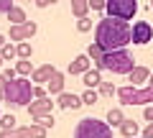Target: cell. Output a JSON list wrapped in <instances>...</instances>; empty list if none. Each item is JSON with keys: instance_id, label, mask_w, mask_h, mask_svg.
Wrapping results in <instances>:
<instances>
[{"instance_id": "1", "label": "cell", "mask_w": 153, "mask_h": 138, "mask_svg": "<svg viewBox=\"0 0 153 138\" xmlns=\"http://www.w3.org/2000/svg\"><path fill=\"white\" fill-rule=\"evenodd\" d=\"M130 41H133V26L125 23V21L105 16L97 23V28H94V44L105 54H110V51H123Z\"/></svg>"}, {"instance_id": "2", "label": "cell", "mask_w": 153, "mask_h": 138, "mask_svg": "<svg viewBox=\"0 0 153 138\" xmlns=\"http://www.w3.org/2000/svg\"><path fill=\"white\" fill-rule=\"evenodd\" d=\"M33 90H36V84L31 82V79L26 77H18L13 79V82H8L5 87V102H10V105H18V107H28L33 102Z\"/></svg>"}, {"instance_id": "3", "label": "cell", "mask_w": 153, "mask_h": 138, "mask_svg": "<svg viewBox=\"0 0 153 138\" xmlns=\"http://www.w3.org/2000/svg\"><path fill=\"white\" fill-rule=\"evenodd\" d=\"M135 66L138 64H135V59H133V54L128 49H123V51H110V54H105V61H102V66H100V72L107 69V72H112V74H130Z\"/></svg>"}, {"instance_id": "4", "label": "cell", "mask_w": 153, "mask_h": 138, "mask_svg": "<svg viewBox=\"0 0 153 138\" xmlns=\"http://www.w3.org/2000/svg\"><path fill=\"white\" fill-rule=\"evenodd\" d=\"M74 138H112V128L107 125V120L82 118L74 128Z\"/></svg>"}, {"instance_id": "5", "label": "cell", "mask_w": 153, "mask_h": 138, "mask_svg": "<svg viewBox=\"0 0 153 138\" xmlns=\"http://www.w3.org/2000/svg\"><path fill=\"white\" fill-rule=\"evenodd\" d=\"M117 97H120L123 105H153V90L146 87V90H138L133 84L128 87H117Z\"/></svg>"}, {"instance_id": "6", "label": "cell", "mask_w": 153, "mask_h": 138, "mask_svg": "<svg viewBox=\"0 0 153 138\" xmlns=\"http://www.w3.org/2000/svg\"><path fill=\"white\" fill-rule=\"evenodd\" d=\"M110 18H117V21H130L138 13V3L135 0H107V8H105Z\"/></svg>"}, {"instance_id": "7", "label": "cell", "mask_w": 153, "mask_h": 138, "mask_svg": "<svg viewBox=\"0 0 153 138\" xmlns=\"http://www.w3.org/2000/svg\"><path fill=\"white\" fill-rule=\"evenodd\" d=\"M153 39V26L148 21H135L133 23V44L135 46H146Z\"/></svg>"}, {"instance_id": "8", "label": "cell", "mask_w": 153, "mask_h": 138, "mask_svg": "<svg viewBox=\"0 0 153 138\" xmlns=\"http://www.w3.org/2000/svg\"><path fill=\"white\" fill-rule=\"evenodd\" d=\"M51 110H54V100H51V97H46V100H33L31 105H28V115H31L33 120L51 115Z\"/></svg>"}, {"instance_id": "9", "label": "cell", "mask_w": 153, "mask_h": 138, "mask_svg": "<svg viewBox=\"0 0 153 138\" xmlns=\"http://www.w3.org/2000/svg\"><path fill=\"white\" fill-rule=\"evenodd\" d=\"M33 33H36V23H33V21H28L26 26H10V41L23 44L26 39H31Z\"/></svg>"}, {"instance_id": "10", "label": "cell", "mask_w": 153, "mask_h": 138, "mask_svg": "<svg viewBox=\"0 0 153 138\" xmlns=\"http://www.w3.org/2000/svg\"><path fill=\"white\" fill-rule=\"evenodd\" d=\"M56 74V69L51 64H44V66H38L36 72L31 74V79H33V84H36V87H44V84H49L51 82V77H54Z\"/></svg>"}, {"instance_id": "11", "label": "cell", "mask_w": 153, "mask_h": 138, "mask_svg": "<svg viewBox=\"0 0 153 138\" xmlns=\"http://www.w3.org/2000/svg\"><path fill=\"white\" fill-rule=\"evenodd\" d=\"M56 105L64 107V110H76V107H82L84 102H82V97H79V95H74V92H61L59 100H56Z\"/></svg>"}, {"instance_id": "12", "label": "cell", "mask_w": 153, "mask_h": 138, "mask_svg": "<svg viewBox=\"0 0 153 138\" xmlns=\"http://www.w3.org/2000/svg\"><path fill=\"white\" fill-rule=\"evenodd\" d=\"M89 69H92V59H89L87 54H82V56H76V59L69 64V69H66V72H69V74H82V77H84Z\"/></svg>"}, {"instance_id": "13", "label": "cell", "mask_w": 153, "mask_h": 138, "mask_svg": "<svg viewBox=\"0 0 153 138\" xmlns=\"http://www.w3.org/2000/svg\"><path fill=\"white\" fill-rule=\"evenodd\" d=\"M151 74H153V72L148 69V66H140V64H138L135 69H133V72L128 74V79H130V84H133V87H138V84L148 82V79H151Z\"/></svg>"}, {"instance_id": "14", "label": "cell", "mask_w": 153, "mask_h": 138, "mask_svg": "<svg viewBox=\"0 0 153 138\" xmlns=\"http://www.w3.org/2000/svg\"><path fill=\"white\" fill-rule=\"evenodd\" d=\"M64 82H66V79H64V74H61V72H56L54 77H51L49 87H46V90H49V97H59V95L64 92Z\"/></svg>"}, {"instance_id": "15", "label": "cell", "mask_w": 153, "mask_h": 138, "mask_svg": "<svg viewBox=\"0 0 153 138\" xmlns=\"http://www.w3.org/2000/svg\"><path fill=\"white\" fill-rule=\"evenodd\" d=\"M82 82H84V87H87V90H100V84H102L105 79H102V74H100L97 69H89V72L84 74Z\"/></svg>"}, {"instance_id": "16", "label": "cell", "mask_w": 153, "mask_h": 138, "mask_svg": "<svg viewBox=\"0 0 153 138\" xmlns=\"http://www.w3.org/2000/svg\"><path fill=\"white\" fill-rule=\"evenodd\" d=\"M125 120H128V118L123 115L120 107H110V110H107V125H110V128H120Z\"/></svg>"}, {"instance_id": "17", "label": "cell", "mask_w": 153, "mask_h": 138, "mask_svg": "<svg viewBox=\"0 0 153 138\" xmlns=\"http://www.w3.org/2000/svg\"><path fill=\"white\" fill-rule=\"evenodd\" d=\"M138 133H140V128H138V123L130 120V118L120 125V136H123V138H138Z\"/></svg>"}, {"instance_id": "18", "label": "cell", "mask_w": 153, "mask_h": 138, "mask_svg": "<svg viewBox=\"0 0 153 138\" xmlns=\"http://www.w3.org/2000/svg\"><path fill=\"white\" fill-rule=\"evenodd\" d=\"M87 56L94 61V66H97V72H100V66H102V61H105V51L100 49V46L94 44V41L89 44V49H87Z\"/></svg>"}, {"instance_id": "19", "label": "cell", "mask_w": 153, "mask_h": 138, "mask_svg": "<svg viewBox=\"0 0 153 138\" xmlns=\"http://www.w3.org/2000/svg\"><path fill=\"white\" fill-rule=\"evenodd\" d=\"M8 21H10V26H26L28 18H26V13H23V8L16 5L10 13H8Z\"/></svg>"}, {"instance_id": "20", "label": "cell", "mask_w": 153, "mask_h": 138, "mask_svg": "<svg viewBox=\"0 0 153 138\" xmlns=\"http://www.w3.org/2000/svg\"><path fill=\"white\" fill-rule=\"evenodd\" d=\"M71 13H74L79 21L87 18V13H89V0H74V3H71Z\"/></svg>"}, {"instance_id": "21", "label": "cell", "mask_w": 153, "mask_h": 138, "mask_svg": "<svg viewBox=\"0 0 153 138\" xmlns=\"http://www.w3.org/2000/svg\"><path fill=\"white\" fill-rule=\"evenodd\" d=\"M16 72H18V77H31L36 69L31 66V61L28 59H18V64H16Z\"/></svg>"}, {"instance_id": "22", "label": "cell", "mask_w": 153, "mask_h": 138, "mask_svg": "<svg viewBox=\"0 0 153 138\" xmlns=\"http://www.w3.org/2000/svg\"><path fill=\"white\" fill-rule=\"evenodd\" d=\"M16 120H18V118L8 113V115L0 118V128H3V131H16Z\"/></svg>"}, {"instance_id": "23", "label": "cell", "mask_w": 153, "mask_h": 138, "mask_svg": "<svg viewBox=\"0 0 153 138\" xmlns=\"http://www.w3.org/2000/svg\"><path fill=\"white\" fill-rule=\"evenodd\" d=\"M97 100H100L97 90H84V95H82V102H84V105H94Z\"/></svg>"}, {"instance_id": "24", "label": "cell", "mask_w": 153, "mask_h": 138, "mask_svg": "<svg viewBox=\"0 0 153 138\" xmlns=\"http://www.w3.org/2000/svg\"><path fill=\"white\" fill-rule=\"evenodd\" d=\"M97 92H100V97H110V95H117V87H115V84L112 82H102V84H100V90H97Z\"/></svg>"}, {"instance_id": "25", "label": "cell", "mask_w": 153, "mask_h": 138, "mask_svg": "<svg viewBox=\"0 0 153 138\" xmlns=\"http://www.w3.org/2000/svg\"><path fill=\"white\" fill-rule=\"evenodd\" d=\"M0 54H3V59H16V56H18V46H13L10 41H8V44L3 46V51H0Z\"/></svg>"}, {"instance_id": "26", "label": "cell", "mask_w": 153, "mask_h": 138, "mask_svg": "<svg viewBox=\"0 0 153 138\" xmlns=\"http://www.w3.org/2000/svg\"><path fill=\"white\" fill-rule=\"evenodd\" d=\"M33 123L49 131V128H54V123H56V120H54V115H46V118H38V120H33Z\"/></svg>"}, {"instance_id": "27", "label": "cell", "mask_w": 153, "mask_h": 138, "mask_svg": "<svg viewBox=\"0 0 153 138\" xmlns=\"http://www.w3.org/2000/svg\"><path fill=\"white\" fill-rule=\"evenodd\" d=\"M31 54H33L31 44H26V41H23V44H18V56H21V59H28Z\"/></svg>"}, {"instance_id": "28", "label": "cell", "mask_w": 153, "mask_h": 138, "mask_svg": "<svg viewBox=\"0 0 153 138\" xmlns=\"http://www.w3.org/2000/svg\"><path fill=\"white\" fill-rule=\"evenodd\" d=\"M89 28H92V21H89V18H82V21H76V31H79V33H87Z\"/></svg>"}, {"instance_id": "29", "label": "cell", "mask_w": 153, "mask_h": 138, "mask_svg": "<svg viewBox=\"0 0 153 138\" xmlns=\"http://www.w3.org/2000/svg\"><path fill=\"white\" fill-rule=\"evenodd\" d=\"M0 74H3V77H5L8 82H13V79H18V72H16V66H8V69H3Z\"/></svg>"}, {"instance_id": "30", "label": "cell", "mask_w": 153, "mask_h": 138, "mask_svg": "<svg viewBox=\"0 0 153 138\" xmlns=\"http://www.w3.org/2000/svg\"><path fill=\"white\" fill-rule=\"evenodd\" d=\"M107 0H89V10H105Z\"/></svg>"}, {"instance_id": "31", "label": "cell", "mask_w": 153, "mask_h": 138, "mask_svg": "<svg viewBox=\"0 0 153 138\" xmlns=\"http://www.w3.org/2000/svg\"><path fill=\"white\" fill-rule=\"evenodd\" d=\"M13 8H16V3H10V0H0V13H5V16H8Z\"/></svg>"}, {"instance_id": "32", "label": "cell", "mask_w": 153, "mask_h": 138, "mask_svg": "<svg viewBox=\"0 0 153 138\" xmlns=\"http://www.w3.org/2000/svg\"><path fill=\"white\" fill-rule=\"evenodd\" d=\"M5 87H8V79L0 74V100H5Z\"/></svg>"}, {"instance_id": "33", "label": "cell", "mask_w": 153, "mask_h": 138, "mask_svg": "<svg viewBox=\"0 0 153 138\" xmlns=\"http://www.w3.org/2000/svg\"><path fill=\"white\" fill-rule=\"evenodd\" d=\"M143 118H146L148 123H153V105H148L146 110H143Z\"/></svg>"}, {"instance_id": "34", "label": "cell", "mask_w": 153, "mask_h": 138, "mask_svg": "<svg viewBox=\"0 0 153 138\" xmlns=\"http://www.w3.org/2000/svg\"><path fill=\"white\" fill-rule=\"evenodd\" d=\"M0 138H18L16 131H0Z\"/></svg>"}, {"instance_id": "35", "label": "cell", "mask_w": 153, "mask_h": 138, "mask_svg": "<svg viewBox=\"0 0 153 138\" xmlns=\"http://www.w3.org/2000/svg\"><path fill=\"white\" fill-rule=\"evenodd\" d=\"M143 138H153V123H148L146 131H143Z\"/></svg>"}, {"instance_id": "36", "label": "cell", "mask_w": 153, "mask_h": 138, "mask_svg": "<svg viewBox=\"0 0 153 138\" xmlns=\"http://www.w3.org/2000/svg\"><path fill=\"white\" fill-rule=\"evenodd\" d=\"M5 44H8V39L3 36V33H0V51H3V46H5Z\"/></svg>"}, {"instance_id": "37", "label": "cell", "mask_w": 153, "mask_h": 138, "mask_svg": "<svg viewBox=\"0 0 153 138\" xmlns=\"http://www.w3.org/2000/svg\"><path fill=\"white\" fill-rule=\"evenodd\" d=\"M148 87H151V90H153V74H151V79H148Z\"/></svg>"}, {"instance_id": "38", "label": "cell", "mask_w": 153, "mask_h": 138, "mask_svg": "<svg viewBox=\"0 0 153 138\" xmlns=\"http://www.w3.org/2000/svg\"><path fill=\"white\" fill-rule=\"evenodd\" d=\"M0 66H3V54H0Z\"/></svg>"}, {"instance_id": "39", "label": "cell", "mask_w": 153, "mask_h": 138, "mask_svg": "<svg viewBox=\"0 0 153 138\" xmlns=\"http://www.w3.org/2000/svg\"><path fill=\"white\" fill-rule=\"evenodd\" d=\"M151 8H153V3H151Z\"/></svg>"}, {"instance_id": "40", "label": "cell", "mask_w": 153, "mask_h": 138, "mask_svg": "<svg viewBox=\"0 0 153 138\" xmlns=\"http://www.w3.org/2000/svg\"><path fill=\"white\" fill-rule=\"evenodd\" d=\"M138 138H143V136H138Z\"/></svg>"}, {"instance_id": "41", "label": "cell", "mask_w": 153, "mask_h": 138, "mask_svg": "<svg viewBox=\"0 0 153 138\" xmlns=\"http://www.w3.org/2000/svg\"><path fill=\"white\" fill-rule=\"evenodd\" d=\"M0 118H3V115H0Z\"/></svg>"}]
</instances>
